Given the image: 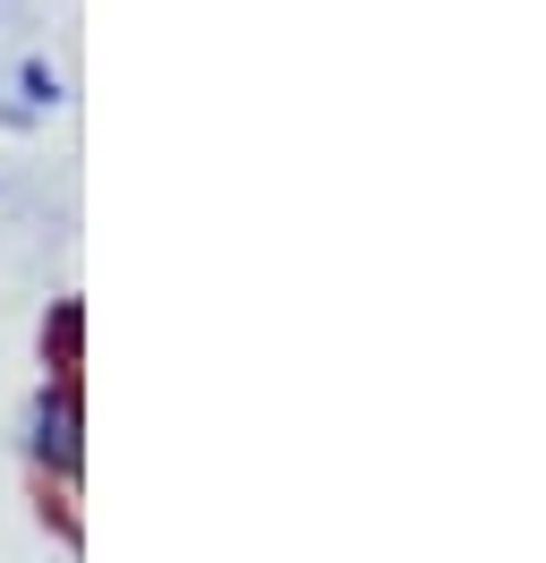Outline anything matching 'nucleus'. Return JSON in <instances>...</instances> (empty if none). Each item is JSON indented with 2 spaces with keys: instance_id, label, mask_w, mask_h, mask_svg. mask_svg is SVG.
Masks as SVG:
<instances>
[{
  "instance_id": "1",
  "label": "nucleus",
  "mask_w": 546,
  "mask_h": 563,
  "mask_svg": "<svg viewBox=\"0 0 546 563\" xmlns=\"http://www.w3.org/2000/svg\"><path fill=\"white\" fill-rule=\"evenodd\" d=\"M77 435H86V410H77V385H43V401H34V461L52 470V478H77Z\"/></svg>"
},
{
  "instance_id": "2",
  "label": "nucleus",
  "mask_w": 546,
  "mask_h": 563,
  "mask_svg": "<svg viewBox=\"0 0 546 563\" xmlns=\"http://www.w3.org/2000/svg\"><path fill=\"white\" fill-rule=\"evenodd\" d=\"M77 333H86V308H77V299H61V308H52V324H43V351H52V367H77Z\"/></svg>"
},
{
  "instance_id": "3",
  "label": "nucleus",
  "mask_w": 546,
  "mask_h": 563,
  "mask_svg": "<svg viewBox=\"0 0 546 563\" xmlns=\"http://www.w3.org/2000/svg\"><path fill=\"white\" fill-rule=\"evenodd\" d=\"M18 103H26V111H52V103H61V77H52V60H18Z\"/></svg>"
}]
</instances>
